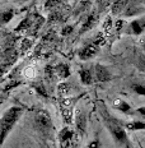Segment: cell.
<instances>
[{
    "label": "cell",
    "mask_w": 145,
    "mask_h": 148,
    "mask_svg": "<svg viewBox=\"0 0 145 148\" xmlns=\"http://www.w3.org/2000/svg\"><path fill=\"white\" fill-rule=\"evenodd\" d=\"M20 114H22V110L19 107H12L0 119V144H3V142L5 140L9 132L14 126L15 121L19 119Z\"/></svg>",
    "instance_id": "1"
},
{
    "label": "cell",
    "mask_w": 145,
    "mask_h": 148,
    "mask_svg": "<svg viewBox=\"0 0 145 148\" xmlns=\"http://www.w3.org/2000/svg\"><path fill=\"white\" fill-rule=\"evenodd\" d=\"M103 118H104V120H106L107 128L110 129L111 134L113 135L115 140L118 144H121V146H126V147H127L129 146V139H127V135H126V132L123 130L122 126L120 125L115 119H112L111 116H107L104 112H103Z\"/></svg>",
    "instance_id": "2"
},
{
    "label": "cell",
    "mask_w": 145,
    "mask_h": 148,
    "mask_svg": "<svg viewBox=\"0 0 145 148\" xmlns=\"http://www.w3.org/2000/svg\"><path fill=\"white\" fill-rule=\"evenodd\" d=\"M35 121H36V126L42 134L48 135L52 130V123H51V118L46 111L44 110H38L36 112L35 116Z\"/></svg>",
    "instance_id": "3"
},
{
    "label": "cell",
    "mask_w": 145,
    "mask_h": 148,
    "mask_svg": "<svg viewBox=\"0 0 145 148\" xmlns=\"http://www.w3.org/2000/svg\"><path fill=\"white\" fill-rule=\"evenodd\" d=\"M95 77H97V81L99 82H108L111 79V73L103 65H97L95 66Z\"/></svg>",
    "instance_id": "4"
},
{
    "label": "cell",
    "mask_w": 145,
    "mask_h": 148,
    "mask_svg": "<svg viewBox=\"0 0 145 148\" xmlns=\"http://www.w3.org/2000/svg\"><path fill=\"white\" fill-rule=\"evenodd\" d=\"M97 52H98V47H97V46H95V45H88V46H85L83 50H80L79 56H80V59L87 60V59L93 58Z\"/></svg>",
    "instance_id": "5"
},
{
    "label": "cell",
    "mask_w": 145,
    "mask_h": 148,
    "mask_svg": "<svg viewBox=\"0 0 145 148\" xmlns=\"http://www.w3.org/2000/svg\"><path fill=\"white\" fill-rule=\"evenodd\" d=\"M144 27H145V21H134V22L131 23L132 32L136 33V35L141 33V31L144 29Z\"/></svg>",
    "instance_id": "6"
},
{
    "label": "cell",
    "mask_w": 145,
    "mask_h": 148,
    "mask_svg": "<svg viewBox=\"0 0 145 148\" xmlns=\"http://www.w3.org/2000/svg\"><path fill=\"white\" fill-rule=\"evenodd\" d=\"M126 5H127V0H117L115 3V5H113V13L115 14L120 13L122 9L126 8Z\"/></svg>",
    "instance_id": "7"
},
{
    "label": "cell",
    "mask_w": 145,
    "mask_h": 148,
    "mask_svg": "<svg viewBox=\"0 0 145 148\" xmlns=\"http://www.w3.org/2000/svg\"><path fill=\"white\" fill-rule=\"evenodd\" d=\"M80 77H82V81L84 84H91L92 83V75L89 70H82L80 72Z\"/></svg>",
    "instance_id": "8"
},
{
    "label": "cell",
    "mask_w": 145,
    "mask_h": 148,
    "mask_svg": "<svg viewBox=\"0 0 145 148\" xmlns=\"http://www.w3.org/2000/svg\"><path fill=\"white\" fill-rule=\"evenodd\" d=\"M115 106L118 107V109L121 111H123V112H129V111H130V106H129V105L126 103L125 101H122V100H116Z\"/></svg>",
    "instance_id": "9"
},
{
    "label": "cell",
    "mask_w": 145,
    "mask_h": 148,
    "mask_svg": "<svg viewBox=\"0 0 145 148\" xmlns=\"http://www.w3.org/2000/svg\"><path fill=\"white\" fill-rule=\"evenodd\" d=\"M13 17V12L9 10V12H4V13H0V23H7L12 19Z\"/></svg>",
    "instance_id": "10"
},
{
    "label": "cell",
    "mask_w": 145,
    "mask_h": 148,
    "mask_svg": "<svg viewBox=\"0 0 145 148\" xmlns=\"http://www.w3.org/2000/svg\"><path fill=\"white\" fill-rule=\"evenodd\" d=\"M127 128L131 129V130H140V129H145V124L140 121H135L131 123V124H127Z\"/></svg>",
    "instance_id": "11"
},
{
    "label": "cell",
    "mask_w": 145,
    "mask_h": 148,
    "mask_svg": "<svg viewBox=\"0 0 145 148\" xmlns=\"http://www.w3.org/2000/svg\"><path fill=\"white\" fill-rule=\"evenodd\" d=\"M57 73L60 74L63 78H65V77L69 75V68H67L66 65H60V66H57Z\"/></svg>",
    "instance_id": "12"
},
{
    "label": "cell",
    "mask_w": 145,
    "mask_h": 148,
    "mask_svg": "<svg viewBox=\"0 0 145 148\" xmlns=\"http://www.w3.org/2000/svg\"><path fill=\"white\" fill-rule=\"evenodd\" d=\"M93 23H94V17H89V19L87 21V23L83 26V29L82 31H87V29H89L92 26H93Z\"/></svg>",
    "instance_id": "13"
},
{
    "label": "cell",
    "mask_w": 145,
    "mask_h": 148,
    "mask_svg": "<svg viewBox=\"0 0 145 148\" xmlns=\"http://www.w3.org/2000/svg\"><path fill=\"white\" fill-rule=\"evenodd\" d=\"M138 66L140 68L143 72H145V56H139V61H138Z\"/></svg>",
    "instance_id": "14"
},
{
    "label": "cell",
    "mask_w": 145,
    "mask_h": 148,
    "mask_svg": "<svg viewBox=\"0 0 145 148\" xmlns=\"http://www.w3.org/2000/svg\"><path fill=\"white\" fill-rule=\"evenodd\" d=\"M132 88H134V91L136 92V93H139V95H145V87H143V86L135 84V86H132Z\"/></svg>",
    "instance_id": "15"
},
{
    "label": "cell",
    "mask_w": 145,
    "mask_h": 148,
    "mask_svg": "<svg viewBox=\"0 0 145 148\" xmlns=\"http://www.w3.org/2000/svg\"><path fill=\"white\" fill-rule=\"evenodd\" d=\"M78 124L80 125V129H84V125H85V118H84V115H80L79 118H78Z\"/></svg>",
    "instance_id": "16"
},
{
    "label": "cell",
    "mask_w": 145,
    "mask_h": 148,
    "mask_svg": "<svg viewBox=\"0 0 145 148\" xmlns=\"http://www.w3.org/2000/svg\"><path fill=\"white\" fill-rule=\"evenodd\" d=\"M87 148H99V142L98 140H93L87 146Z\"/></svg>",
    "instance_id": "17"
},
{
    "label": "cell",
    "mask_w": 145,
    "mask_h": 148,
    "mask_svg": "<svg viewBox=\"0 0 145 148\" xmlns=\"http://www.w3.org/2000/svg\"><path fill=\"white\" fill-rule=\"evenodd\" d=\"M144 49H145V42H144Z\"/></svg>",
    "instance_id": "18"
}]
</instances>
